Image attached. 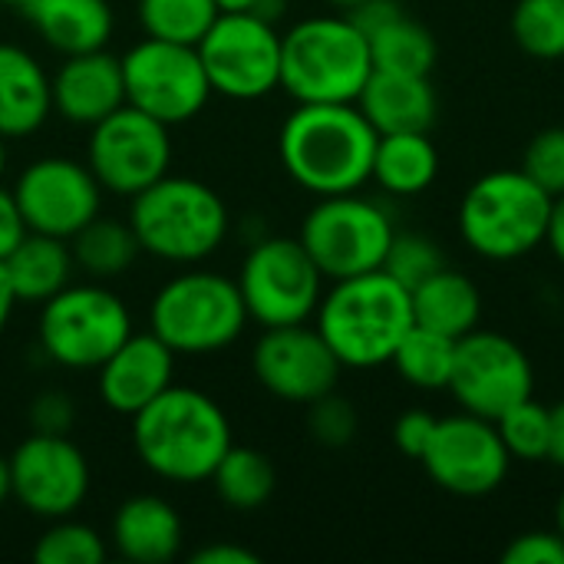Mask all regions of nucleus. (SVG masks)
<instances>
[{
  "instance_id": "45",
  "label": "nucleus",
  "mask_w": 564,
  "mask_h": 564,
  "mask_svg": "<svg viewBox=\"0 0 564 564\" xmlns=\"http://www.w3.org/2000/svg\"><path fill=\"white\" fill-rule=\"evenodd\" d=\"M552 416V433H549V463H555L558 469H564V400L549 406Z\"/></svg>"
},
{
  "instance_id": "6",
  "label": "nucleus",
  "mask_w": 564,
  "mask_h": 564,
  "mask_svg": "<svg viewBox=\"0 0 564 564\" xmlns=\"http://www.w3.org/2000/svg\"><path fill=\"white\" fill-rule=\"evenodd\" d=\"M552 195L522 169H496L459 202V235L486 261H519L545 245Z\"/></svg>"
},
{
  "instance_id": "4",
  "label": "nucleus",
  "mask_w": 564,
  "mask_h": 564,
  "mask_svg": "<svg viewBox=\"0 0 564 564\" xmlns=\"http://www.w3.org/2000/svg\"><path fill=\"white\" fill-rule=\"evenodd\" d=\"M129 228L142 254L169 264H198L212 258L231 228L225 198L185 175H162L129 198Z\"/></svg>"
},
{
  "instance_id": "35",
  "label": "nucleus",
  "mask_w": 564,
  "mask_h": 564,
  "mask_svg": "<svg viewBox=\"0 0 564 564\" xmlns=\"http://www.w3.org/2000/svg\"><path fill=\"white\" fill-rule=\"evenodd\" d=\"M36 564H99L106 558V542L102 535L86 525L69 519H56L33 549Z\"/></svg>"
},
{
  "instance_id": "39",
  "label": "nucleus",
  "mask_w": 564,
  "mask_h": 564,
  "mask_svg": "<svg viewBox=\"0 0 564 564\" xmlns=\"http://www.w3.org/2000/svg\"><path fill=\"white\" fill-rule=\"evenodd\" d=\"M26 423L33 433H43V436H69L76 426V403L63 390H43L30 403Z\"/></svg>"
},
{
  "instance_id": "5",
  "label": "nucleus",
  "mask_w": 564,
  "mask_h": 564,
  "mask_svg": "<svg viewBox=\"0 0 564 564\" xmlns=\"http://www.w3.org/2000/svg\"><path fill=\"white\" fill-rule=\"evenodd\" d=\"M370 73V43L347 13L307 17L281 33V89L294 102H357Z\"/></svg>"
},
{
  "instance_id": "25",
  "label": "nucleus",
  "mask_w": 564,
  "mask_h": 564,
  "mask_svg": "<svg viewBox=\"0 0 564 564\" xmlns=\"http://www.w3.org/2000/svg\"><path fill=\"white\" fill-rule=\"evenodd\" d=\"M410 304H413V324L446 334L453 340L473 334L482 321L479 288L466 274L453 271L449 264L430 274L426 281H420L410 291Z\"/></svg>"
},
{
  "instance_id": "38",
  "label": "nucleus",
  "mask_w": 564,
  "mask_h": 564,
  "mask_svg": "<svg viewBox=\"0 0 564 564\" xmlns=\"http://www.w3.org/2000/svg\"><path fill=\"white\" fill-rule=\"evenodd\" d=\"M522 172L552 198L564 195V126H552L532 135L522 155Z\"/></svg>"
},
{
  "instance_id": "47",
  "label": "nucleus",
  "mask_w": 564,
  "mask_h": 564,
  "mask_svg": "<svg viewBox=\"0 0 564 564\" xmlns=\"http://www.w3.org/2000/svg\"><path fill=\"white\" fill-rule=\"evenodd\" d=\"M13 307H17V294L10 288V278H7V268L0 261V334L7 330L10 317H13Z\"/></svg>"
},
{
  "instance_id": "54",
  "label": "nucleus",
  "mask_w": 564,
  "mask_h": 564,
  "mask_svg": "<svg viewBox=\"0 0 564 564\" xmlns=\"http://www.w3.org/2000/svg\"><path fill=\"white\" fill-rule=\"evenodd\" d=\"M0 3H7V7H23L26 0H0Z\"/></svg>"
},
{
  "instance_id": "21",
  "label": "nucleus",
  "mask_w": 564,
  "mask_h": 564,
  "mask_svg": "<svg viewBox=\"0 0 564 564\" xmlns=\"http://www.w3.org/2000/svg\"><path fill=\"white\" fill-rule=\"evenodd\" d=\"M357 106L377 129V135L430 132L440 112V99L430 76L393 69H373L357 96Z\"/></svg>"
},
{
  "instance_id": "53",
  "label": "nucleus",
  "mask_w": 564,
  "mask_h": 564,
  "mask_svg": "<svg viewBox=\"0 0 564 564\" xmlns=\"http://www.w3.org/2000/svg\"><path fill=\"white\" fill-rule=\"evenodd\" d=\"M3 169H7V139L0 135V178H3Z\"/></svg>"
},
{
  "instance_id": "11",
  "label": "nucleus",
  "mask_w": 564,
  "mask_h": 564,
  "mask_svg": "<svg viewBox=\"0 0 564 564\" xmlns=\"http://www.w3.org/2000/svg\"><path fill=\"white\" fill-rule=\"evenodd\" d=\"M195 50L215 96L254 102L281 89V33L248 10L218 13Z\"/></svg>"
},
{
  "instance_id": "26",
  "label": "nucleus",
  "mask_w": 564,
  "mask_h": 564,
  "mask_svg": "<svg viewBox=\"0 0 564 564\" xmlns=\"http://www.w3.org/2000/svg\"><path fill=\"white\" fill-rule=\"evenodd\" d=\"M17 304H46L73 278V251L66 238L26 231V238L3 258Z\"/></svg>"
},
{
  "instance_id": "15",
  "label": "nucleus",
  "mask_w": 564,
  "mask_h": 564,
  "mask_svg": "<svg viewBox=\"0 0 564 564\" xmlns=\"http://www.w3.org/2000/svg\"><path fill=\"white\" fill-rule=\"evenodd\" d=\"M535 390V370L529 354L506 334L473 330L456 340V364L449 393L466 413L499 420Z\"/></svg>"
},
{
  "instance_id": "34",
  "label": "nucleus",
  "mask_w": 564,
  "mask_h": 564,
  "mask_svg": "<svg viewBox=\"0 0 564 564\" xmlns=\"http://www.w3.org/2000/svg\"><path fill=\"white\" fill-rule=\"evenodd\" d=\"M496 430L509 449L512 459L519 463H542L549 459V433H552V416L549 406H542L535 397L516 403L496 420Z\"/></svg>"
},
{
  "instance_id": "41",
  "label": "nucleus",
  "mask_w": 564,
  "mask_h": 564,
  "mask_svg": "<svg viewBox=\"0 0 564 564\" xmlns=\"http://www.w3.org/2000/svg\"><path fill=\"white\" fill-rule=\"evenodd\" d=\"M433 430H436V416L433 413H426V410H406L393 423V443H397V449L406 459H416L420 463V456L426 453V446L433 440Z\"/></svg>"
},
{
  "instance_id": "19",
  "label": "nucleus",
  "mask_w": 564,
  "mask_h": 564,
  "mask_svg": "<svg viewBox=\"0 0 564 564\" xmlns=\"http://www.w3.org/2000/svg\"><path fill=\"white\" fill-rule=\"evenodd\" d=\"M99 400L119 416H135L175 380V354L152 334H129L119 350L96 370Z\"/></svg>"
},
{
  "instance_id": "2",
  "label": "nucleus",
  "mask_w": 564,
  "mask_h": 564,
  "mask_svg": "<svg viewBox=\"0 0 564 564\" xmlns=\"http://www.w3.org/2000/svg\"><path fill=\"white\" fill-rule=\"evenodd\" d=\"M132 449L139 463L165 482H208L231 449V423L218 400L172 383L132 416Z\"/></svg>"
},
{
  "instance_id": "44",
  "label": "nucleus",
  "mask_w": 564,
  "mask_h": 564,
  "mask_svg": "<svg viewBox=\"0 0 564 564\" xmlns=\"http://www.w3.org/2000/svg\"><path fill=\"white\" fill-rule=\"evenodd\" d=\"M261 558L241 545H231V542H215V545H205L192 555V564H258Z\"/></svg>"
},
{
  "instance_id": "13",
  "label": "nucleus",
  "mask_w": 564,
  "mask_h": 564,
  "mask_svg": "<svg viewBox=\"0 0 564 564\" xmlns=\"http://www.w3.org/2000/svg\"><path fill=\"white\" fill-rule=\"evenodd\" d=\"M86 165L102 192L132 198L172 169L169 126L135 106H119L89 129Z\"/></svg>"
},
{
  "instance_id": "23",
  "label": "nucleus",
  "mask_w": 564,
  "mask_h": 564,
  "mask_svg": "<svg viewBox=\"0 0 564 564\" xmlns=\"http://www.w3.org/2000/svg\"><path fill=\"white\" fill-rule=\"evenodd\" d=\"M182 519L159 496H132L112 516V545L132 564H165L182 552Z\"/></svg>"
},
{
  "instance_id": "24",
  "label": "nucleus",
  "mask_w": 564,
  "mask_h": 564,
  "mask_svg": "<svg viewBox=\"0 0 564 564\" xmlns=\"http://www.w3.org/2000/svg\"><path fill=\"white\" fill-rule=\"evenodd\" d=\"M20 10L36 36L59 56L106 50L116 26L109 0H26Z\"/></svg>"
},
{
  "instance_id": "18",
  "label": "nucleus",
  "mask_w": 564,
  "mask_h": 564,
  "mask_svg": "<svg viewBox=\"0 0 564 564\" xmlns=\"http://www.w3.org/2000/svg\"><path fill=\"white\" fill-rule=\"evenodd\" d=\"M254 380L284 403H314L317 397L337 390L344 364L321 337L317 327L288 324V327H264L251 350Z\"/></svg>"
},
{
  "instance_id": "30",
  "label": "nucleus",
  "mask_w": 564,
  "mask_h": 564,
  "mask_svg": "<svg viewBox=\"0 0 564 564\" xmlns=\"http://www.w3.org/2000/svg\"><path fill=\"white\" fill-rule=\"evenodd\" d=\"M373 69H393V73H420L430 76L440 59L436 36L426 23L413 20L410 13H400L387 26L367 36Z\"/></svg>"
},
{
  "instance_id": "29",
  "label": "nucleus",
  "mask_w": 564,
  "mask_h": 564,
  "mask_svg": "<svg viewBox=\"0 0 564 564\" xmlns=\"http://www.w3.org/2000/svg\"><path fill=\"white\" fill-rule=\"evenodd\" d=\"M212 482H215L218 499L228 509H235V512H254V509L268 506V499L274 496L278 473H274L271 459L261 449L235 446L231 443V449L215 466Z\"/></svg>"
},
{
  "instance_id": "36",
  "label": "nucleus",
  "mask_w": 564,
  "mask_h": 564,
  "mask_svg": "<svg viewBox=\"0 0 564 564\" xmlns=\"http://www.w3.org/2000/svg\"><path fill=\"white\" fill-rule=\"evenodd\" d=\"M440 268H446V258L440 251V245L426 235H416V231H397L393 235V245L387 251V261H383V271L390 278H397L406 291H413L420 281H426L430 274H436Z\"/></svg>"
},
{
  "instance_id": "37",
  "label": "nucleus",
  "mask_w": 564,
  "mask_h": 564,
  "mask_svg": "<svg viewBox=\"0 0 564 564\" xmlns=\"http://www.w3.org/2000/svg\"><path fill=\"white\" fill-rule=\"evenodd\" d=\"M307 430L321 446L340 449V446H350L357 440L360 416L347 397H337L330 390V393L317 397L314 403H307Z\"/></svg>"
},
{
  "instance_id": "17",
  "label": "nucleus",
  "mask_w": 564,
  "mask_h": 564,
  "mask_svg": "<svg viewBox=\"0 0 564 564\" xmlns=\"http://www.w3.org/2000/svg\"><path fill=\"white\" fill-rule=\"evenodd\" d=\"M13 198L30 231L66 241L102 215V185L93 169L66 155H43L30 162L17 175Z\"/></svg>"
},
{
  "instance_id": "14",
  "label": "nucleus",
  "mask_w": 564,
  "mask_h": 564,
  "mask_svg": "<svg viewBox=\"0 0 564 564\" xmlns=\"http://www.w3.org/2000/svg\"><path fill=\"white\" fill-rule=\"evenodd\" d=\"M420 463L443 492L482 499L506 482L512 456L496 430V420L463 410L459 416L436 420L433 440Z\"/></svg>"
},
{
  "instance_id": "22",
  "label": "nucleus",
  "mask_w": 564,
  "mask_h": 564,
  "mask_svg": "<svg viewBox=\"0 0 564 564\" xmlns=\"http://www.w3.org/2000/svg\"><path fill=\"white\" fill-rule=\"evenodd\" d=\"M50 116L53 89L43 63L17 43H0V135L26 139Z\"/></svg>"
},
{
  "instance_id": "28",
  "label": "nucleus",
  "mask_w": 564,
  "mask_h": 564,
  "mask_svg": "<svg viewBox=\"0 0 564 564\" xmlns=\"http://www.w3.org/2000/svg\"><path fill=\"white\" fill-rule=\"evenodd\" d=\"M69 251H73V264L89 281H116L142 254L129 221L102 218V215H96L86 228H79L69 238Z\"/></svg>"
},
{
  "instance_id": "9",
  "label": "nucleus",
  "mask_w": 564,
  "mask_h": 564,
  "mask_svg": "<svg viewBox=\"0 0 564 564\" xmlns=\"http://www.w3.org/2000/svg\"><path fill=\"white\" fill-rule=\"evenodd\" d=\"M393 235L397 228L383 205L347 192L317 198L301 221L297 241L327 281H344L383 268Z\"/></svg>"
},
{
  "instance_id": "32",
  "label": "nucleus",
  "mask_w": 564,
  "mask_h": 564,
  "mask_svg": "<svg viewBox=\"0 0 564 564\" xmlns=\"http://www.w3.org/2000/svg\"><path fill=\"white\" fill-rule=\"evenodd\" d=\"M215 0H139V26L152 40L198 46L218 20Z\"/></svg>"
},
{
  "instance_id": "42",
  "label": "nucleus",
  "mask_w": 564,
  "mask_h": 564,
  "mask_svg": "<svg viewBox=\"0 0 564 564\" xmlns=\"http://www.w3.org/2000/svg\"><path fill=\"white\" fill-rule=\"evenodd\" d=\"M26 221H23V212L13 198V188H3L0 185V261L26 238Z\"/></svg>"
},
{
  "instance_id": "12",
  "label": "nucleus",
  "mask_w": 564,
  "mask_h": 564,
  "mask_svg": "<svg viewBox=\"0 0 564 564\" xmlns=\"http://www.w3.org/2000/svg\"><path fill=\"white\" fill-rule=\"evenodd\" d=\"M119 59L126 79V102L165 122L169 129L195 119L215 96L195 46L145 36Z\"/></svg>"
},
{
  "instance_id": "52",
  "label": "nucleus",
  "mask_w": 564,
  "mask_h": 564,
  "mask_svg": "<svg viewBox=\"0 0 564 564\" xmlns=\"http://www.w3.org/2000/svg\"><path fill=\"white\" fill-rule=\"evenodd\" d=\"M327 3H330V7H337V10H344V13H347V10H354V7H357V3H364V0H327Z\"/></svg>"
},
{
  "instance_id": "46",
  "label": "nucleus",
  "mask_w": 564,
  "mask_h": 564,
  "mask_svg": "<svg viewBox=\"0 0 564 564\" xmlns=\"http://www.w3.org/2000/svg\"><path fill=\"white\" fill-rule=\"evenodd\" d=\"M545 245L552 248V254L564 264V195L552 198V215H549V235Z\"/></svg>"
},
{
  "instance_id": "8",
  "label": "nucleus",
  "mask_w": 564,
  "mask_h": 564,
  "mask_svg": "<svg viewBox=\"0 0 564 564\" xmlns=\"http://www.w3.org/2000/svg\"><path fill=\"white\" fill-rule=\"evenodd\" d=\"M132 334L126 301L102 281L66 284L40 304V354L66 370H99Z\"/></svg>"
},
{
  "instance_id": "1",
  "label": "nucleus",
  "mask_w": 564,
  "mask_h": 564,
  "mask_svg": "<svg viewBox=\"0 0 564 564\" xmlns=\"http://www.w3.org/2000/svg\"><path fill=\"white\" fill-rule=\"evenodd\" d=\"M377 139L357 102H297L278 132V155L304 192L347 195L370 182Z\"/></svg>"
},
{
  "instance_id": "48",
  "label": "nucleus",
  "mask_w": 564,
  "mask_h": 564,
  "mask_svg": "<svg viewBox=\"0 0 564 564\" xmlns=\"http://www.w3.org/2000/svg\"><path fill=\"white\" fill-rule=\"evenodd\" d=\"M284 10H288V0H254L248 13H254L268 23H278L284 17Z\"/></svg>"
},
{
  "instance_id": "49",
  "label": "nucleus",
  "mask_w": 564,
  "mask_h": 564,
  "mask_svg": "<svg viewBox=\"0 0 564 564\" xmlns=\"http://www.w3.org/2000/svg\"><path fill=\"white\" fill-rule=\"evenodd\" d=\"M10 499V459L0 456V506Z\"/></svg>"
},
{
  "instance_id": "10",
  "label": "nucleus",
  "mask_w": 564,
  "mask_h": 564,
  "mask_svg": "<svg viewBox=\"0 0 564 564\" xmlns=\"http://www.w3.org/2000/svg\"><path fill=\"white\" fill-rule=\"evenodd\" d=\"M248 321L261 327L307 324L324 297V274L297 238H258L238 271Z\"/></svg>"
},
{
  "instance_id": "33",
  "label": "nucleus",
  "mask_w": 564,
  "mask_h": 564,
  "mask_svg": "<svg viewBox=\"0 0 564 564\" xmlns=\"http://www.w3.org/2000/svg\"><path fill=\"white\" fill-rule=\"evenodd\" d=\"M509 30L525 56L564 59V0H516Z\"/></svg>"
},
{
  "instance_id": "51",
  "label": "nucleus",
  "mask_w": 564,
  "mask_h": 564,
  "mask_svg": "<svg viewBox=\"0 0 564 564\" xmlns=\"http://www.w3.org/2000/svg\"><path fill=\"white\" fill-rule=\"evenodd\" d=\"M555 529L564 535V489L562 496H558V502H555Z\"/></svg>"
},
{
  "instance_id": "16",
  "label": "nucleus",
  "mask_w": 564,
  "mask_h": 564,
  "mask_svg": "<svg viewBox=\"0 0 564 564\" xmlns=\"http://www.w3.org/2000/svg\"><path fill=\"white\" fill-rule=\"evenodd\" d=\"M7 459L10 496L36 519H69L89 496V463L69 436L30 433Z\"/></svg>"
},
{
  "instance_id": "7",
  "label": "nucleus",
  "mask_w": 564,
  "mask_h": 564,
  "mask_svg": "<svg viewBox=\"0 0 564 564\" xmlns=\"http://www.w3.org/2000/svg\"><path fill=\"white\" fill-rule=\"evenodd\" d=\"M248 327L238 281L218 271H185L162 284L149 307V330L175 357L228 350Z\"/></svg>"
},
{
  "instance_id": "27",
  "label": "nucleus",
  "mask_w": 564,
  "mask_h": 564,
  "mask_svg": "<svg viewBox=\"0 0 564 564\" xmlns=\"http://www.w3.org/2000/svg\"><path fill=\"white\" fill-rule=\"evenodd\" d=\"M440 175V152L430 132H390L377 139L370 178L390 195H420Z\"/></svg>"
},
{
  "instance_id": "50",
  "label": "nucleus",
  "mask_w": 564,
  "mask_h": 564,
  "mask_svg": "<svg viewBox=\"0 0 564 564\" xmlns=\"http://www.w3.org/2000/svg\"><path fill=\"white\" fill-rule=\"evenodd\" d=\"M221 13H238V10H251L254 0H215Z\"/></svg>"
},
{
  "instance_id": "20",
  "label": "nucleus",
  "mask_w": 564,
  "mask_h": 564,
  "mask_svg": "<svg viewBox=\"0 0 564 564\" xmlns=\"http://www.w3.org/2000/svg\"><path fill=\"white\" fill-rule=\"evenodd\" d=\"M50 89H53V112L63 122L93 129L109 112L126 106L122 59L112 56L109 50L63 56V63L50 76Z\"/></svg>"
},
{
  "instance_id": "40",
  "label": "nucleus",
  "mask_w": 564,
  "mask_h": 564,
  "mask_svg": "<svg viewBox=\"0 0 564 564\" xmlns=\"http://www.w3.org/2000/svg\"><path fill=\"white\" fill-rule=\"evenodd\" d=\"M502 564H564V535L558 529L522 532L506 545Z\"/></svg>"
},
{
  "instance_id": "31",
  "label": "nucleus",
  "mask_w": 564,
  "mask_h": 564,
  "mask_svg": "<svg viewBox=\"0 0 564 564\" xmlns=\"http://www.w3.org/2000/svg\"><path fill=\"white\" fill-rule=\"evenodd\" d=\"M390 364L416 390H449V377L456 364V340L413 324L406 337L400 340Z\"/></svg>"
},
{
  "instance_id": "3",
  "label": "nucleus",
  "mask_w": 564,
  "mask_h": 564,
  "mask_svg": "<svg viewBox=\"0 0 564 564\" xmlns=\"http://www.w3.org/2000/svg\"><path fill=\"white\" fill-rule=\"evenodd\" d=\"M317 330L350 370H373L393 360L413 327L410 291L383 268L334 281L317 311Z\"/></svg>"
},
{
  "instance_id": "43",
  "label": "nucleus",
  "mask_w": 564,
  "mask_h": 564,
  "mask_svg": "<svg viewBox=\"0 0 564 564\" xmlns=\"http://www.w3.org/2000/svg\"><path fill=\"white\" fill-rule=\"evenodd\" d=\"M400 13H406L400 0H364V3H357L354 10H347V17L354 20V26H357L364 36L377 33L380 26H387V23L397 20Z\"/></svg>"
}]
</instances>
